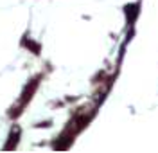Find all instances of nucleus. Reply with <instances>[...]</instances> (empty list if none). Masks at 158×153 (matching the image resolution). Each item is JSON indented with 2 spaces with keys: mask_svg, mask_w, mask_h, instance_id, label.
<instances>
[{
  "mask_svg": "<svg viewBox=\"0 0 158 153\" xmlns=\"http://www.w3.org/2000/svg\"><path fill=\"white\" fill-rule=\"evenodd\" d=\"M18 135H20V130L18 128H15V130H13V133H11L9 135V142L6 144V150H15V148H16V142H18Z\"/></svg>",
  "mask_w": 158,
  "mask_h": 153,
  "instance_id": "f257e3e1",
  "label": "nucleus"
},
{
  "mask_svg": "<svg viewBox=\"0 0 158 153\" xmlns=\"http://www.w3.org/2000/svg\"><path fill=\"white\" fill-rule=\"evenodd\" d=\"M22 43H23L25 47H29L31 51L34 52V54H38V52H40V45H36V43H32V41H29V40H27V38H25V40L22 41Z\"/></svg>",
  "mask_w": 158,
  "mask_h": 153,
  "instance_id": "f03ea898",
  "label": "nucleus"
}]
</instances>
